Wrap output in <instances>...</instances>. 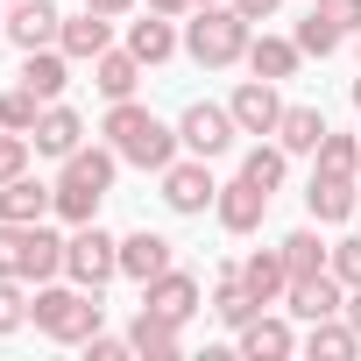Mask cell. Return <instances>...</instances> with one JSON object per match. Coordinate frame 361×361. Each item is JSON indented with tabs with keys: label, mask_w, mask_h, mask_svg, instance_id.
I'll return each instance as SVG.
<instances>
[{
	"label": "cell",
	"mask_w": 361,
	"mask_h": 361,
	"mask_svg": "<svg viewBox=\"0 0 361 361\" xmlns=\"http://www.w3.org/2000/svg\"><path fill=\"white\" fill-rule=\"evenodd\" d=\"M128 347L135 354H156V361H170L177 347H185V333H177V319H163V312H135V326H128Z\"/></svg>",
	"instance_id": "cell-19"
},
{
	"label": "cell",
	"mask_w": 361,
	"mask_h": 361,
	"mask_svg": "<svg viewBox=\"0 0 361 361\" xmlns=\"http://www.w3.org/2000/svg\"><path fill=\"white\" fill-rule=\"evenodd\" d=\"M234 135H241V128H234V114H227V106H206V99H199V106H185V121H177V142H185L192 156H206V163H213V156H227V149H234Z\"/></svg>",
	"instance_id": "cell-7"
},
{
	"label": "cell",
	"mask_w": 361,
	"mask_h": 361,
	"mask_svg": "<svg viewBox=\"0 0 361 361\" xmlns=\"http://www.w3.org/2000/svg\"><path fill=\"white\" fill-rule=\"evenodd\" d=\"M29 142H36V149H43V156H71V149H85V121H78V114H71V106H57V99H50V106H43V121H36V135H29Z\"/></svg>",
	"instance_id": "cell-17"
},
{
	"label": "cell",
	"mask_w": 361,
	"mask_h": 361,
	"mask_svg": "<svg viewBox=\"0 0 361 361\" xmlns=\"http://www.w3.org/2000/svg\"><path fill=\"white\" fill-rule=\"evenodd\" d=\"M340 36H347V29H340L333 15H319V8H312V15L298 22V36H290V43H298L305 57H333V50H340Z\"/></svg>",
	"instance_id": "cell-31"
},
{
	"label": "cell",
	"mask_w": 361,
	"mask_h": 361,
	"mask_svg": "<svg viewBox=\"0 0 361 361\" xmlns=\"http://www.w3.org/2000/svg\"><path fill=\"white\" fill-rule=\"evenodd\" d=\"M29 319L50 340H92L99 333V290H85V283H36Z\"/></svg>",
	"instance_id": "cell-5"
},
{
	"label": "cell",
	"mask_w": 361,
	"mask_h": 361,
	"mask_svg": "<svg viewBox=\"0 0 361 361\" xmlns=\"http://www.w3.org/2000/svg\"><path fill=\"white\" fill-rule=\"evenodd\" d=\"M234 8H241L248 22H269V15H276V0H234Z\"/></svg>",
	"instance_id": "cell-39"
},
{
	"label": "cell",
	"mask_w": 361,
	"mask_h": 361,
	"mask_svg": "<svg viewBox=\"0 0 361 361\" xmlns=\"http://www.w3.org/2000/svg\"><path fill=\"white\" fill-rule=\"evenodd\" d=\"M213 312H220V319H227V326L241 333V326H248V319H262L269 305H262V298H255V290L241 283V269H227V276H220V290H213Z\"/></svg>",
	"instance_id": "cell-25"
},
{
	"label": "cell",
	"mask_w": 361,
	"mask_h": 361,
	"mask_svg": "<svg viewBox=\"0 0 361 361\" xmlns=\"http://www.w3.org/2000/svg\"><path fill=\"white\" fill-rule=\"evenodd\" d=\"M85 354H92V361H121V354H135V347H128V340H114V333H92V340H85Z\"/></svg>",
	"instance_id": "cell-37"
},
{
	"label": "cell",
	"mask_w": 361,
	"mask_h": 361,
	"mask_svg": "<svg viewBox=\"0 0 361 361\" xmlns=\"http://www.w3.org/2000/svg\"><path fill=\"white\" fill-rule=\"evenodd\" d=\"M85 8H92V15H128L135 0H85Z\"/></svg>",
	"instance_id": "cell-40"
},
{
	"label": "cell",
	"mask_w": 361,
	"mask_h": 361,
	"mask_svg": "<svg viewBox=\"0 0 361 361\" xmlns=\"http://www.w3.org/2000/svg\"><path fill=\"white\" fill-rule=\"evenodd\" d=\"M227 114H234V128H241V135H276V121H283L276 78H248V85H234Z\"/></svg>",
	"instance_id": "cell-9"
},
{
	"label": "cell",
	"mask_w": 361,
	"mask_h": 361,
	"mask_svg": "<svg viewBox=\"0 0 361 361\" xmlns=\"http://www.w3.org/2000/svg\"><path fill=\"white\" fill-rule=\"evenodd\" d=\"M142 305L185 326V319L199 312V276H185V269H163V276H149V283H142Z\"/></svg>",
	"instance_id": "cell-14"
},
{
	"label": "cell",
	"mask_w": 361,
	"mask_h": 361,
	"mask_svg": "<svg viewBox=\"0 0 361 361\" xmlns=\"http://www.w3.org/2000/svg\"><path fill=\"white\" fill-rule=\"evenodd\" d=\"M298 57H305V50L283 43V36H255V43H248V71H255V78H290Z\"/></svg>",
	"instance_id": "cell-27"
},
{
	"label": "cell",
	"mask_w": 361,
	"mask_h": 361,
	"mask_svg": "<svg viewBox=\"0 0 361 361\" xmlns=\"http://www.w3.org/2000/svg\"><path fill=\"white\" fill-rule=\"evenodd\" d=\"M114 170H121V149H71L64 156V177H57V213L71 227L99 220L106 192H114Z\"/></svg>",
	"instance_id": "cell-1"
},
{
	"label": "cell",
	"mask_w": 361,
	"mask_h": 361,
	"mask_svg": "<svg viewBox=\"0 0 361 361\" xmlns=\"http://www.w3.org/2000/svg\"><path fill=\"white\" fill-rule=\"evenodd\" d=\"M283 170H290V149H283V142H255V149L241 156V177H248V185H262V192L283 185Z\"/></svg>",
	"instance_id": "cell-28"
},
{
	"label": "cell",
	"mask_w": 361,
	"mask_h": 361,
	"mask_svg": "<svg viewBox=\"0 0 361 361\" xmlns=\"http://www.w3.org/2000/svg\"><path fill=\"white\" fill-rule=\"evenodd\" d=\"M29 319V298H22V276H0V333H15Z\"/></svg>",
	"instance_id": "cell-36"
},
{
	"label": "cell",
	"mask_w": 361,
	"mask_h": 361,
	"mask_svg": "<svg viewBox=\"0 0 361 361\" xmlns=\"http://www.w3.org/2000/svg\"><path fill=\"white\" fill-rule=\"evenodd\" d=\"M340 312H347V283H340L333 269H319V276H298V283H290V319H305V326H312V319H340Z\"/></svg>",
	"instance_id": "cell-12"
},
{
	"label": "cell",
	"mask_w": 361,
	"mask_h": 361,
	"mask_svg": "<svg viewBox=\"0 0 361 361\" xmlns=\"http://www.w3.org/2000/svg\"><path fill=\"white\" fill-rule=\"evenodd\" d=\"M64 269V241L43 220H0V276H22V283H50Z\"/></svg>",
	"instance_id": "cell-4"
},
{
	"label": "cell",
	"mask_w": 361,
	"mask_h": 361,
	"mask_svg": "<svg viewBox=\"0 0 361 361\" xmlns=\"http://www.w3.org/2000/svg\"><path fill=\"white\" fill-rule=\"evenodd\" d=\"M128 50H135L142 64H163V57L177 50V29H170L156 8H149V22H128Z\"/></svg>",
	"instance_id": "cell-26"
},
{
	"label": "cell",
	"mask_w": 361,
	"mask_h": 361,
	"mask_svg": "<svg viewBox=\"0 0 361 361\" xmlns=\"http://www.w3.org/2000/svg\"><path fill=\"white\" fill-rule=\"evenodd\" d=\"M36 121H43V99H36L29 85L0 92V128H15V135H36Z\"/></svg>",
	"instance_id": "cell-32"
},
{
	"label": "cell",
	"mask_w": 361,
	"mask_h": 361,
	"mask_svg": "<svg viewBox=\"0 0 361 361\" xmlns=\"http://www.w3.org/2000/svg\"><path fill=\"white\" fill-rule=\"evenodd\" d=\"M276 142H283L290 156H319V142H326V114H319V106H283Z\"/></svg>",
	"instance_id": "cell-22"
},
{
	"label": "cell",
	"mask_w": 361,
	"mask_h": 361,
	"mask_svg": "<svg viewBox=\"0 0 361 361\" xmlns=\"http://www.w3.org/2000/svg\"><path fill=\"white\" fill-rule=\"evenodd\" d=\"M354 106H361V78H354Z\"/></svg>",
	"instance_id": "cell-43"
},
{
	"label": "cell",
	"mask_w": 361,
	"mask_h": 361,
	"mask_svg": "<svg viewBox=\"0 0 361 361\" xmlns=\"http://www.w3.org/2000/svg\"><path fill=\"white\" fill-rule=\"evenodd\" d=\"M248 15L234 8V0H227V8H220V0H213V8H192V22H185V50L206 64V71H220V64H241L248 57Z\"/></svg>",
	"instance_id": "cell-3"
},
{
	"label": "cell",
	"mask_w": 361,
	"mask_h": 361,
	"mask_svg": "<svg viewBox=\"0 0 361 361\" xmlns=\"http://www.w3.org/2000/svg\"><path fill=\"white\" fill-rule=\"evenodd\" d=\"M347 326H354V333H361V283H354V290H347Z\"/></svg>",
	"instance_id": "cell-41"
},
{
	"label": "cell",
	"mask_w": 361,
	"mask_h": 361,
	"mask_svg": "<svg viewBox=\"0 0 361 361\" xmlns=\"http://www.w3.org/2000/svg\"><path fill=\"white\" fill-rule=\"evenodd\" d=\"M319 15H333L340 29H361V0H319Z\"/></svg>",
	"instance_id": "cell-38"
},
{
	"label": "cell",
	"mask_w": 361,
	"mask_h": 361,
	"mask_svg": "<svg viewBox=\"0 0 361 361\" xmlns=\"http://www.w3.org/2000/svg\"><path fill=\"white\" fill-rule=\"evenodd\" d=\"M156 15H192V0H149Z\"/></svg>",
	"instance_id": "cell-42"
},
{
	"label": "cell",
	"mask_w": 361,
	"mask_h": 361,
	"mask_svg": "<svg viewBox=\"0 0 361 361\" xmlns=\"http://www.w3.org/2000/svg\"><path fill=\"white\" fill-rule=\"evenodd\" d=\"M43 213H57V185H36L29 170L0 185V220H43Z\"/></svg>",
	"instance_id": "cell-18"
},
{
	"label": "cell",
	"mask_w": 361,
	"mask_h": 361,
	"mask_svg": "<svg viewBox=\"0 0 361 361\" xmlns=\"http://www.w3.org/2000/svg\"><path fill=\"white\" fill-rule=\"evenodd\" d=\"M192 8H213V0H192Z\"/></svg>",
	"instance_id": "cell-44"
},
{
	"label": "cell",
	"mask_w": 361,
	"mask_h": 361,
	"mask_svg": "<svg viewBox=\"0 0 361 361\" xmlns=\"http://www.w3.org/2000/svg\"><path fill=\"white\" fill-rule=\"evenodd\" d=\"M22 85L50 106V99H64V85H71V57L50 43V50H29V64H22Z\"/></svg>",
	"instance_id": "cell-16"
},
{
	"label": "cell",
	"mask_w": 361,
	"mask_h": 361,
	"mask_svg": "<svg viewBox=\"0 0 361 361\" xmlns=\"http://www.w3.org/2000/svg\"><path fill=\"white\" fill-rule=\"evenodd\" d=\"M92 85H99L106 99H135V85H142V57H135V50H99V57H92Z\"/></svg>",
	"instance_id": "cell-20"
},
{
	"label": "cell",
	"mask_w": 361,
	"mask_h": 361,
	"mask_svg": "<svg viewBox=\"0 0 361 361\" xmlns=\"http://www.w3.org/2000/svg\"><path fill=\"white\" fill-rule=\"evenodd\" d=\"M57 29H64V15L50 8V0H15V15H8V43H15L22 57H29V50H50Z\"/></svg>",
	"instance_id": "cell-13"
},
{
	"label": "cell",
	"mask_w": 361,
	"mask_h": 361,
	"mask_svg": "<svg viewBox=\"0 0 361 361\" xmlns=\"http://www.w3.org/2000/svg\"><path fill=\"white\" fill-rule=\"evenodd\" d=\"M305 354L347 361V354H361V333H354V326H340V319H312V333H305Z\"/></svg>",
	"instance_id": "cell-30"
},
{
	"label": "cell",
	"mask_w": 361,
	"mask_h": 361,
	"mask_svg": "<svg viewBox=\"0 0 361 361\" xmlns=\"http://www.w3.org/2000/svg\"><path fill=\"white\" fill-rule=\"evenodd\" d=\"M326 269H333V276H340V283L354 290V283H361V234H347V241H333V262H326Z\"/></svg>",
	"instance_id": "cell-35"
},
{
	"label": "cell",
	"mask_w": 361,
	"mask_h": 361,
	"mask_svg": "<svg viewBox=\"0 0 361 361\" xmlns=\"http://www.w3.org/2000/svg\"><path fill=\"white\" fill-rule=\"evenodd\" d=\"M106 43H114V15H92V8H85V15H71V22L57 29V50H64V57H78V64H92Z\"/></svg>",
	"instance_id": "cell-15"
},
{
	"label": "cell",
	"mask_w": 361,
	"mask_h": 361,
	"mask_svg": "<svg viewBox=\"0 0 361 361\" xmlns=\"http://www.w3.org/2000/svg\"><path fill=\"white\" fill-rule=\"evenodd\" d=\"M0 36H8V22H0Z\"/></svg>",
	"instance_id": "cell-45"
},
{
	"label": "cell",
	"mask_w": 361,
	"mask_h": 361,
	"mask_svg": "<svg viewBox=\"0 0 361 361\" xmlns=\"http://www.w3.org/2000/svg\"><path fill=\"white\" fill-rule=\"evenodd\" d=\"M213 213H220V227H227V234H255V227L269 220V192H262V185H248V177H234V185H220Z\"/></svg>",
	"instance_id": "cell-11"
},
{
	"label": "cell",
	"mask_w": 361,
	"mask_h": 361,
	"mask_svg": "<svg viewBox=\"0 0 361 361\" xmlns=\"http://www.w3.org/2000/svg\"><path fill=\"white\" fill-rule=\"evenodd\" d=\"M241 283L262 298V305H276L283 290H290V269H283V248H262V255H248L241 262Z\"/></svg>",
	"instance_id": "cell-24"
},
{
	"label": "cell",
	"mask_w": 361,
	"mask_h": 361,
	"mask_svg": "<svg viewBox=\"0 0 361 361\" xmlns=\"http://www.w3.org/2000/svg\"><path fill=\"white\" fill-rule=\"evenodd\" d=\"M290 347H298V333H290L283 319H269V312L241 326V354H248V361H283Z\"/></svg>",
	"instance_id": "cell-23"
},
{
	"label": "cell",
	"mask_w": 361,
	"mask_h": 361,
	"mask_svg": "<svg viewBox=\"0 0 361 361\" xmlns=\"http://www.w3.org/2000/svg\"><path fill=\"white\" fill-rule=\"evenodd\" d=\"M106 142H114L121 163H135V170H170V163H177V128H163V121H156L149 106H135V99H114Z\"/></svg>",
	"instance_id": "cell-2"
},
{
	"label": "cell",
	"mask_w": 361,
	"mask_h": 361,
	"mask_svg": "<svg viewBox=\"0 0 361 361\" xmlns=\"http://www.w3.org/2000/svg\"><path fill=\"white\" fill-rule=\"evenodd\" d=\"M319 170H347V177H361V135H333V128H326V142H319Z\"/></svg>",
	"instance_id": "cell-33"
},
{
	"label": "cell",
	"mask_w": 361,
	"mask_h": 361,
	"mask_svg": "<svg viewBox=\"0 0 361 361\" xmlns=\"http://www.w3.org/2000/svg\"><path fill=\"white\" fill-rule=\"evenodd\" d=\"M326 262H333V248H319V234H312V227L283 234V269H290V283H298V276H319Z\"/></svg>",
	"instance_id": "cell-29"
},
{
	"label": "cell",
	"mask_w": 361,
	"mask_h": 361,
	"mask_svg": "<svg viewBox=\"0 0 361 361\" xmlns=\"http://www.w3.org/2000/svg\"><path fill=\"white\" fill-rule=\"evenodd\" d=\"M213 199H220V185H213L206 156H192V163H170V170H163V206H170V213H206Z\"/></svg>",
	"instance_id": "cell-8"
},
{
	"label": "cell",
	"mask_w": 361,
	"mask_h": 361,
	"mask_svg": "<svg viewBox=\"0 0 361 361\" xmlns=\"http://www.w3.org/2000/svg\"><path fill=\"white\" fill-rule=\"evenodd\" d=\"M29 149H36V142H29V135H15V128L0 135V185H15V177L29 170Z\"/></svg>",
	"instance_id": "cell-34"
},
{
	"label": "cell",
	"mask_w": 361,
	"mask_h": 361,
	"mask_svg": "<svg viewBox=\"0 0 361 361\" xmlns=\"http://www.w3.org/2000/svg\"><path fill=\"white\" fill-rule=\"evenodd\" d=\"M64 276L85 283V290H106V283L121 276V241H114L99 220H85V227L64 241Z\"/></svg>",
	"instance_id": "cell-6"
},
{
	"label": "cell",
	"mask_w": 361,
	"mask_h": 361,
	"mask_svg": "<svg viewBox=\"0 0 361 361\" xmlns=\"http://www.w3.org/2000/svg\"><path fill=\"white\" fill-rule=\"evenodd\" d=\"M354 192H361V177H354Z\"/></svg>",
	"instance_id": "cell-46"
},
{
	"label": "cell",
	"mask_w": 361,
	"mask_h": 361,
	"mask_svg": "<svg viewBox=\"0 0 361 361\" xmlns=\"http://www.w3.org/2000/svg\"><path fill=\"white\" fill-rule=\"evenodd\" d=\"M354 206H361V192H354V177H347V170H312V185H305V213H312L319 227H340Z\"/></svg>",
	"instance_id": "cell-10"
},
{
	"label": "cell",
	"mask_w": 361,
	"mask_h": 361,
	"mask_svg": "<svg viewBox=\"0 0 361 361\" xmlns=\"http://www.w3.org/2000/svg\"><path fill=\"white\" fill-rule=\"evenodd\" d=\"M163 269H170V241H163V234H149V227H142V234H128V241H121V276L149 283V276H163Z\"/></svg>",
	"instance_id": "cell-21"
}]
</instances>
